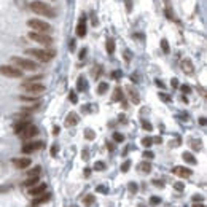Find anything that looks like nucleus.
Returning a JSON list of instances; mask_svg holds the SVG:
<instances>
[{"label": "nucleus", "mask_w": 207, "mask_h": 207, "mask_svg": "<svg viewBox=\"0 0 207 207\" xmlns=\"http://www.w3.org/2000/svg\"><path fill=\"white\" fill-rule=\"evenodd\" d=\"M30 10L40 16H45V18H54L56 16V10L53 7H49L48 3L40 2V0H33L30 3Z\"/></svg>", "instance_id": "nucleus-1"}, {"label": "nucleus", "mask_w": 207, "mask_h": 207, "mask_svg": "<svg viewBox=\"0 0 207 207\" xmlns=\"http://www.w3.org/2000/svg\"><path fill=\"white\" fill-rule=\"evenodd\" d=\"M26 54L32 56V58H35L37 61H40V62H49L54 56H56V51L54 49H49V48H45V49H37V48H29L26 49Z\"/></svg>", "instance_id": "nucleus-2"}, {"label": "nucleus", "mask_w": 207, "mask_h": 207, "mask_svg": "<svg viewBox=\"0 0 207 207\" xmlns=\"http://www.w3.org/2000/svg\"><path fill=\"white\" fill-rule=\"evenodd\" d=\"M11 61H13V64L18 67L19 70H30V72H33V70L38 69V64H37V62H33V61H30V59H26V58L13 56Z\"/></svg>", "instance_id": "nucleus-3"}, {"label": "nucleus", "mask_w": 207, "mask_h": 207, "mask_svg": "<svg viewBox=\"0 0 207 207\" xmlns=\"http://www.w3.org/2000/svg\"><path fill=\"white\" fill-rule=\"evenodd\" d=\"M27 26L32 29V32H40V33L51 32V26L46 21H42V19H29L27 21Z\"/></svg>", "instance_id": "nucleus-4"}, {"label": "nucleus", "mask_w": 207, "mask_h": 207, "mask_svg": "<svg viewBox=\"0 0 207 207\" xmlns=\"http://www.w3.org/2000/svg\"><path fill=\"white\" fill-rule=\"evenodd\" d=\"M22 89H24L26 93H29L30 96H38V94L45 93V85L43 83H38V81H26L22 83Z\"/></svg>", "instance_id": "nucleus-5"}, {"label": "nucleus", "mask_w": 207, "mask_h": 207, "mask_svg": "<svg viewBox=\"0 0 207 207\" xmlns=\"http://www.w3.org/2000/svg\"><path fill=\"white\" fill-rule=\"evenodd\" d=\"M29 38L40 45H45V46H49V45H53V38L51 35H48V33H40V32H29Z\"/></svg>", "instance_id": "nucleus-6"}, {"label": "nucleus", "mask_w": 207, "mask_h": 207, "mask_svg": "<svg viewBox=\"0 0 207 207\" xmlns=\"http://www.w3.org/2000/svg\"><path fill=\"white\" fill-rule=\"evenodd\" d=\"M0 74L3 77H8V78H21L22 77V72L18 67H13V65H0Z\"/></svg>", "instance_id": "nucleus-7"}, {"label": "nucleus", "mask_w": 207, "mask_h": 207, "mask_svg": "<svg viewBox=\"0 0 207 207\" xmlns=\"http://www.w3.org/2000/svg\"><path fill=\"white\" fill-rule=\"evenodd\" d=\"M37 134H38V127L33 126V124H29L24 131L19 134V136H21L22 140H29V139H33V137H35Z\"/></svg>", "instance_id": "nucleus-8"}, {"label": "nucleus", "mask_w": 207, "mask_h": 207, "mask_svg": "<svg viewBox=\"0 0 207 207\" xmlns=\"http://www.w3.org/2000/svg\"><path fill=\"white\" fill-rule=\"evenodd\" d=\"M172 172H174V175L180 177V178H188V177H191V174H193V171L188 169V167H185V166H175L174 169H172Z\"/></svg>", "instance_id": "nucleus-9"}, {"label": "nucleus", "mask_w": 207, "mask_h": 207, "mask_svg": "<svg viewBox=\"0 0 207 207\" xmlns=\"http://www.w3.org/2000/svg\"><path fill=\"white\" fill-rule=\"evenodd\" d=\"M180 67H182V70L185 72L187 75H193L194 74V65H193V62L190 59H183L180 62Z\"/></svg>", "instance_id": "nucleus-10"}, {"label": "nucleus", "mask_w": 207, "mask_h": 207, "mask_svg": "<svg viewBox=\"0 0 207 207\" xmlns=\"http://www.w3.org/2000/svg\"><path fill=\"white\" fill-rule=\"evenodd\" d=\"M42 147H43V142H29V143H26L24 147H22V152L24 153H32V152H35V150L42 148Z\"/></svg>", "instance_id": "nucleus-11"}, {"label": "nucleus", "mask_w": 207, "mask_h": 207, "mask_svg": "<svg viewBox=\"0 0 207 207\" xmlns=\"http://www.w3.org/2000/svg\"><path fill=\"white\" fill-rule=\"evenodd\" d=\"M126 93H127V96H129V99H131V102L132 104H139L140 102V97H139V93L134 89V86H126Z\"/></svg>", "instance_id": "nucleus-12"}, {"label": "nucleus", "mask_w": 207, "mask_h": 207, "mask_svg": "<svg viewBox=\"0 0 207 207\" xmlns=\"http://www.w3.org/2000/svg\"><path fill=\"white\" fill-rule=\"evenodd\" d=\"M13 164H14V167H18V169H26V167L30 166V159L29 158H14Z\"/></svg>", "instance_id": "nucleus-13"}, {"label": "nucleus", "mask_w": 207, "mask_h": 207, "mask_svg": "<svg viewBox=\"0 0 207 207\" xmlns=\"http://www.w3.org/2000/svg\"><path fill=\"white\" fill-rule=\"evenodd\" d=\"M46 193V185L45 183H40V185H35L32 190H30V194L33 198H37V196H42V194Z\"/></svg>", "instance_id": "nucleus-14"}, {"label": "nucleus", "mask_w": 207, "mask_h": 207, "mask_svg": "<svg viewBox=\"0 0 207 207\" xmlns=\"http://www.w3.org/2000/svg\"><path fill=\"white\" fill-rule=\"evenodd\" d=\"M30 124V120H22V121H16L14 123V126H13V129H14V132L16 134H21L22 131L26 129L27 126Z\"/></svg>", "instance_id": "nucleus-15"}, {"label": "nucleus", "mask_w": 207, "mask_h": 207, "mask_svg": "<svg viewBox=\"0 0 207 207\" xmlns=\"http://www.w3.org/2000/svg\"><path fill=\"white\" fill-rule=\"evenodd\" d=\"M77 35L78 37H85L86 35V21H85V18H81L80 22H78V26H77Z\"/></svg>", "instance_id": "nucleus-16"}, {"label": "nucleus", "mask_w": 207, "mask_h": 207, "mask_svg": "<svg viewBox=\"0 0 207 207\" xmlns=\"http://www.w3.org/2000/svg\"><path fill=\"white\" fill-rule=\"evenodd\" d=\"M75 124H78V115L72 111V113H69L67 118H65V126L70 127V126H75Z\"/></svg>", "instance_id": "nucleus-17"}, {"label": "nucleus", "mask_w": 207, "mask_h": 207, "mask_svg": "<svg viewBox=\"0 0 207 207\" xmlns=\"http://www.w3.org/2000/svg\"><path fill=\"white\" fill-rule=\"evenodd\" d=\"M38 183V177H29L27 180L22 182V187L24 188H33Z\"/></svg>", "instance_id": "nucleus-18"}, {"label": "nucleus", "mask_w": 207, "mask_h": 207, "mask_svg": "<svg viewBox=\"0 0 207 207\" xmlns=\"http://www.w3.org/2000/svg\"><path fill=\"white\" fill-rule=\"evenodd\" d=\"M49 198H51V196H49V194H46V193H45V194H42V196H37V198H33V204H42V202H48V199Z\"/></svg>", "instance_id": "nucleus-19"}, {"label": "nucleus", "mask_w": 207, "mask_h": 207, "mask_svg": "<svg viewBox=\"0 0 207 207\" xmlns=\"http://www.w3.org/2000/svg\"><path fill=\"white\" fill-rule=\"evenodd\" d=\"M139 171H142V172H147V174H148V172L152 171V164H150V163H147V161H143V163H140V164H139Z\"/></svg>", "instance_id": "nucleus-20"}, {"label": "nucleus", "mask_w": 207, "mask_h": 207, "mask_svg": "<svg viewBox=\"0 0 207 207\" xmlns=\"http://www.w3.org/2000/svg\"><path fill=\"white\" fill-rule=\"evenodd\" d=\"M183 159H185L187 163H190V164H196V158H194L191 153H188V152L183 153Z\"/></svg>", "instance_id": "nucleus-21"}, {"label": "nucleus", "mask_w": 207, "mask_h": 207, "mask_svg": "<svg viewBox=\"0 0 207 207\" xmlns=\"http://www.w3.org/2000/svg\"><path fill=\"white\" fill-rule=\"evenodd\" d=\"M40 171H42V167L40 166H35L32 171L27 172V177H38V175H40Z\"/></svg>", "instance_id": "nucleus-22"}, {"label": "nucleus", "mask_w": 207, "mask_h": 207, "mask_svg": "<svg viewBox=\"0 0 207 207\" xmlns=\"http://www.w3.org/2000/svg\"><path fill=\"white\" fill-rule=\"evenodd\" d=\"M19 100H24V102H38V96H19Z\"/></svg>", "instance_id": "nucleus-23"}, {"label": "nucleus", "mask_w": 207, "mask_h": 207, "mask_svg": "<svg viewBox=\"0 0 207 207\" xmlns=\"http://www.w3.org/2000/svg\"><path fill=\"white\" fill-rule=\"evenodd\" d=\"M77 89H78V91H85V89H86V80H85V78H83V77H80V78H78V85H77Z\"/></svg>", "instance_id": "nucleus-24"}, {"label": "nucleus", "mask_w": 207, "mask_h": 207, "mask_svg": "<svg viewBox=\"0 0 207 207\" xmlns=\"http://www.w3.org/2000/svg\"><path fill=\"white\" fill-rule=\"evenodd\" d=\"M191 148L193 150H196V152H199L201 150V147H202V143H201V140H198V139H191Z\"/></svg>", "instance_id": "nucleus-25"}, {"label": "nucleus", "mask_w": 207, "mask_h": 207, "mask_svg": "<svg viewBox=\"0 0 207 207\" xmlns=\"http://www.w3.org/2000/svg\"><path fill=\"white\" fill-rule=\"evenodd\" d=\"M107 89H108V85L105 81H102V83H99V86H97V93L99 94H104V93H107Z\"/></svg>", "instance_id": "nucleus-26"}, {"label": "nucleus", "mask_w": 207, "mask_h": 207, "mask_svg": "<svg viewBox=\"0 0 207 207\" xmlns=\"http://www.w3.org/2000/svg\"><path fill=\"white\" fill-rule=\"evenodd\" d=\"M113 100H123L121 88H115V91H113Z\"/></svg>", "instance_id": "nucleus-27"}, {"label": "nucleus", "mask_w": 207, "mask_h": 207, "mask_svg": "<svg viewBox=\"0 0 207 207\" xmlns=\"http://www.w3.org/2000/svg\"><path fill=\"white\" fill-rule=\"evenodd\" d=\"M83 134H85V137L88 139V140H93V139L96 137V134H94L93 129H85V132H83Z\"/></svg>", "instance_id": "nucleus-28"}, {"label": "nucleus", "mask_w": 207, "mask_h": 207, "mask_svg": "<svg viewBox=\"0 0 207 207\" xmlns=\"http://www.w3.org/2000/svg\"><path fill=\"white\" fill-rule=\"evenodd\" d=\"M107 51H108L110 54L115 51V40H111V38H110V40L107 42Z\"/></svg>", "instance_id": "nucleus-29"}, {"label": "nucleus", "mask_w": 207, "mask_h": 207, "mask_svg": "<svg viewBox=\"0 0 207 207\" xmlns=\"http://www.w3.org/2000/svg\"><path fill=\"white\" fill-rule=\"evenodd\" d=\"M161 48H163V51H164L166 54L171 51V49H169V43H167L166 38H163V40H161Z\"/></svg>", "instance_id": "nucleus-30"}, {"label": "nucleus", "mask_w": 207, "mask_h": 207, "mask_svg": "<svg viewBox=\"0 0 207 207\" xmlns=\"http://www.w3.org/2000/svg\"><path fill=\"white\" fill-rule=\"evenodd\" d=\"M113 140H115V142H123V140H124V136L120 134V132H115V134H113Z\"/></svg>", "instance_id": "nucleus-31"}, {"label": "nucleus", "mask_w": 207, "mask_h": 207, "mask_svg": "<svg viewBox=\"0 0 207 207\" xmlns=\"http://www.w3.org/2000/svg\"><path fill=\"white\" fill-rule=\"evenodd\" d=\"M152 143H153V139H150V137L142 139V145H143V147H150Z\"/></svg>", "instance_id": "nucleus-32"}, {"label": "nucleus", "mask_w": 207, "mask_h": 207, "mask_svg": "<svg viewBox=\"0 0 207 207\" xmlns=\"http://www.w3.org/2000/svg\"><path fill=\"white\" fill-rule=\"evenodd\" d=\"M129 167H131V161L127 159V161H124V164L121 166V171L123 172H127V171H129Z\"/></svg>", "instance_id": "nucleus-33"}, {"label": "nucleus", "mask_w": 207, "mask_h": 207, "mask_svg": "<svg viewBox=\"0 0 207 207\" xmlns=\"http://www.w3.org/2000/svg\"><path fill=\"white\" fill-rule=\"evenodd\" d=\"M94 202V196H93V194H88V196L85 198V204L86 205H91Z\"/></svg>", "instance_id": "nucleus-34"}, {"label": "nucleus", "mask_w": 207, "mask_h": 207, "mask_svg": "<svg viewBox=\"0 0 207 207\" xmlns=\"http://www.w3.org/2000/svg\"><path fill=\"white\" fill-rule=\"evenodd\" d=\"M69 99H70V102H72V104H77V102H78V97H77V94H75L74 91L69 94Z\"/></svg>", "instance_id": "nucleus-35"}, {"label": "nucleus", "mask_w": 207, "mask_h": 207, "mask_svg": "<svg viewBox=\"0 0 207 207\" xmlns=\"http://www.w3.org/2000/svg\"><path fill=\"white\" fill-rule=\"evenodd\" d=\"M142 127H143L145 131H152V129H153V126L150 124L148 121H142Z\"/></svg>", "instance_id": "nucleus-36"}, {"label": "nucleus", "mask_w": 207, "mask_h": 207, "mask_svg": "<svg viewBox=\"0 0 207 207\" xmlns=\"http://www.w3.org/2000/svg\"><path fill=\"white\" fill-rule=\"evenodd\" d=\"M94 169H96V171H104V169H105V164H104V163H100V161H99V163H96V164H94Z\"/></svg>", "instance_id": "nucleus-37"}, {"label": "nucleus", "mask_w": 207, "mask_h": 207, "mask_svg": "<svg viewBox=\"0 0 207 207\" xmlns=\"http://www.w3.org/2000/svg\"><path fill=\"white\" fill-rule=\"evenodd\" d=\"M193 201H194V202H202V201H204V196H198V194H194V196H193Z\"/></svg>", "instance_id": "nucleus-38"}, {"label": "nucleus", "mask_w": 207, "mask_h": 207, "mask_svg": "<svg viewBox=\"0 0 207 207\" xmlns=\"http://www.w3.org/2000/svg\"><path fill=\"white\" fill-rule=\"evenodd\" d=\"M129 191L131 193H137V185L136 183H129Z\"/></svg>", "instance_id": "nucleus-39"}, {"label": "nucleus", "mask_w": 207, "mask_h": 207, "mask_svg": "<svg viewBox=\"0 0 207 207\" xmlns=\"http://www.w3.org/2000/svg\"><path fill=\"white\" fill-rule=\"evenodd\" d=\"M159 202H161V199H159L158 196H153V198H152V204H153V205H158Z\"/></svg>", "instance_id": "nucleus-40"}, {"label": "nucleus", "mask_w": 207, "mask_h": 207, "mask_svg": "<svg viewBox=\"0 0 207 207\" xmlns=\"http://www.w3.org/2000/svg\"><path fill=\"white\" fill-rule=\"evenodd\" d=\"M153 185L159 187V188H163V187H164V182H163V180H153Z\"/></svg>", "instance_id": "nucleus-41"}, {"label": "nucleus", "mask_w": 207, "mask_h": 207, "mask_svg": "<svg viewBox=\"0 0 207 207\" xmlns=\"http://www.w3.org/2000/svg\"><path fill=\"white\" fill-rule=\"evenodd\" d=\"M126 10L127 11L132 10V0H126Z\"/></svg>", "instance_id": "nucleus-42"}, {"label": "nucleus", "mask_w": 207, "mask_h": 207, "mask_svg": "<svg viewBox=\"0 0 207 207\" xmlns=\"http://www.w3.org/2000/svg\"><path fill=\"white\" fill-rule=\"evenodd\" d=\"M159 97H161V99H163V100H164V102H169V100H171V97H169V96H167V94H159Z\"/></svg>", "instance_id": "nucleus-43"}, {"label": "nucleus", "mask_w": 207, "mask_h": 207, "mask_svg": "<svg viewBox=\"0 0 207 207\" xmlns=\"http://www.w3.org/2000/svg\"><path fill=\"white\" fill-rule=\"evenodd\" d=\"M183 188H185V187H183V183H175V190H177V191H183Z\"/></svg>", "instance_id": "nucleus-44"}, {"label": "nucleus", "mask_w": 207, "mask_h": 207, "mask_svg": "<svg viewBox=\"0 0 207 207\" xmlns=\"http://www.w3.org/2000/svg\"><path fill=\"white\" fill-rule=\"evenodd\" d=\"M171 85H172V88H178V80H177V78H172Z\"/></svg>", "instance_id": "nucleus-45"}, {"label": "nucleus", "mask_w": 207, "mask_h": 207, "mask_svg": "<svg viewBox=\"0 0 207 207\" xmlns=\"http://www.w3.org/2000/svg\"><path fill=\"white\" fill-rule=\"evenodd\" d=\"M51 155L53 156L58 155V145H53V147H51Z\"/></svg>", "instance_id": "nucleus-46"}, {"label": "nucleus", "mask_w": 207, "mask_h": 207, "mask_svg": "<svg viewBox=\"0 0 207 207\" xmlns=\"http://www.w3.org/2000/svg\"><path fill=\"white\" fill-rule=\"evenodd\" d=\"M97 191L102 193V194H107V193H108L107 190H105V187H97Z\"/></svg>", "instance_id": "nucleus-47"}, {"label": "nucleus", "mask_w": 207, "mask_h": 207, "mask_svg": "<svg viewBox=\"0 0 207 207\" xmlns=\"http://www.w3.org/2000/svg\"><path fill=\"white\" fill-rule=\"evenodd\" d=\"M182 91H183V93H187V94H188L190 91H191V88H190V86H187V85H183V86H182Z\"/></svg>", "instance_id": "nucleus-48"}, {"label": "nucleus", "mask_w": 207, "mask_h": 207, "mask_svg": "<svg viewBox=\"0 0 207 207\" xmlns=\"http://www.w3.org/2000/svg\"><path fill=\"white\" fill-rule=\"evenodd\" d=\"M143 156H145V158H153L155 155H153L152 152H143Z\"/></svg>", "instance_id": "nucleus-49"}, {"label": "nucleus", "mask_w": 207, "mask_h": 207, "mask_svg": "<svg viewBox=\"0 0 207 207\" xmlns=\"http://www.w3.org/2000/svg\"><path fill=\"white\" fill-rule=\"evenodd\" d=\"M85 56H86V48H83L81 51H80V59H83Z\"/></svg>", "instance_id": "nucleus-50"}, {"label": "nucleus", "mask_w": 207, "mask_h": 207, "mask_svg": "<svg viewBox=\"0 0 207 207\" xmlns=\"http://www.w3.org/2000/svg\"><path fill=\"white\" fill-rule=\"evenodd\" d=\"M156 85H158L161 89H164V88H166V86H164V83H163V81H159V80H156Z\"/></svg>", "instance_id": "nucleus-51"}, {"label": "nucleus", "mask_w": 207, "mask_h": 207, "mask_svg": "<svg viewBox=\"0 0 207 207\" xmlns=\"http://www.w3.org/2000/svg\"><path fill=\"white\" fill-rule=\"evenodd\" d=\"M199 123H201V126H205V118L202 116V118H199Z\"/></svg>", "instance_id": "nucleus-52"}, {"label": "nucleus", "mask_w": 207, "mask_h": 207, "mask_svg": "<svg viewBox=\"0 0 207 207\" xmlns=\"http://www.w3.org/2000/svg\"><path fill=\"white\" fill-rule=\"evenodd\" d=\"M70 51H75V42H70Z\"/></svg>", "instance_id": "nucleus-53"}, {"label": "nucleus", "mask_w": 207, "mask_h": 207, "mask_svg": "<svg viewBox=\"0 0 207 207\" xmlns=\"http://www.w3.org/2000/svg\"><path fill=\"white\" fill-rule=\"evenodd\" d=\"M89 174H91V169H85V177H89Z\"/></svg>", "instance_id": "nucleus-54"}, {"label": "nucleus", "mask_w": 207, "mask_h": 207, "mask_svg": "<svg viewBox=\"0 0 207 207\" xmlns=\"http://www.w3.org/2000/svg\"><path fill=\"white\" fill-rule=\"evenodd\" d=\"M113 78H120V72H113Z\"/></svg>", "instance_id": "nucleus-55"}, {"label": "nucleus", "mask_w": 207, "mask_h": 207, "mask_svg": "<svg viewBox=\"0 0 207 207\" xmlns=\"http://www.w3.org/2000/svg\"><path fill=\"white\" fill-rule=\"evenodd\" d=\"M193 207H204V204H202V202H199V204H194Z\"/></svg>", "instance_id": "nucleus-56"}, {"label": "nucleus", "mask_w": 207, "mask_h": 207, "mask_svg": "<svg viewBox=\"0 0 207 207\" xmlns=\"http://www.w3.org/2000/svg\"><path fill=\"white\" fill-rule=\"evenodd\" d=\"M32 207H37V205H32Z\"/></svg>", "instance_id": "nucleus-57"}]
</instances>
